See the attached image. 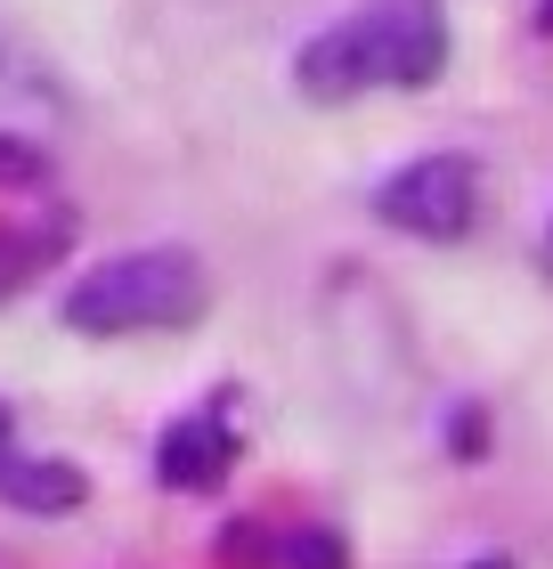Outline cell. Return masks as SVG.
Wrapping results in <instances>:
<instances>
[{
	"label": "cell",
	"mask_w": 553,
	"mask_h": 569,
	"mask_svg": "<svg viewBox=\"0 0 553 569\" xmlns=\"http://www.w3.org/2000/svg\"><path fill=\"white\" fill-rule=\"evenodd\" d=\"M375 212L399 228V237L424 244H456L472 220H481V171L464 154H415L375 188Z\"/></svg>",
	"instance_id": "3"
},
{
	"label": "cell",
	"mask_w": 553,
	"mask_h": 569,
	"mask_svg": "<svg viewBox=\"0 0 553 569\" xmlns=\"http://www.w3.org/2000/svg\"><path fill=\"white\" fill-rule=\"evenodd\" d=\"M440 66H447L440 0H358L294 58V82L309 98H358V90H424Z\"/></svg>",
	"instance_id": "1"
},
{
	"label": "cell",
	"mask_w": 553,
	"mask_h": 569,
	"mask_svg": "<svg viewBox=\"0 0 553 569\" xmlns=\"http://www.w3.org/2000/svg\"><path fill=\"white\" fill-rule=\"evenodd\" d=\"M228 456H236L228 416H220V407H204V416H188V423L164 431V448H155V472H164L171 488H213V480L228 472Z\"/></svg>",
	"instance_id": "5"
},
{
	"label": "cell",
	"mask_w": 553,
	"mask_h": 569,
	"mask_svg": "<svg viewBox=\"0 0 553 569\" xmlns=\"http://www.w3.org/2000/svg\"><path fill=\"white\" fill-rule=\"evenodd\" d=\"M0 497H9L17 512H73L82 505V472L58 463V456H24L9 407H0Z\"/></svg>",
	"instance_id": "4"
},
{
	"label": "cell",
	"mask_w": 553,
	"mask_h": 569,
	"mask_svg": "<svg viewBox=\"0 0 553 569\" xmlns=\"http://www.w3.org/2000/svg\"><path fill=\"white\" fill-rule=\"evenodd\" d=\"M204 301H213V277H204L196 252L179 244H139V252H115L107 269L73 277L66 293V326L82 333H171V326H196Z\"/></svg>",
	"instance_id": "2"
},
{
	"label": "cell",
	"mask_w": 553,
	"mask_h": 569,
	"mask_svg": "<svg viewBox=\"0 0 553 569\" xmlns=\"http://www.w3.org/2000/svg\"><path fill=\"white\" fill-rule=\"evenodd\" d=\"M285 569H342V546L326 529H294V546H285Z\"/></svg>",
	"instance_id": "6"
}]
</instances>
